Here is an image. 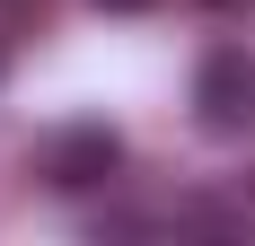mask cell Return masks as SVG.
Segmentation results:
<instances>
[{"mask_svg": "<svg viewBox=\"0 0 255 246\" xmlns=\"http://www.w3.org/2000/svg\"><path fill=\"white\" fill-rule=\"evenodd\" d=\"M194 123L211 141H247L255 132V53L247 44H211L194 71Z\"/></svg>", "mask_w": 255, "mask_h": 246, "instance_id": "1", "label": "cell"}, {"mask_svg": "<svg viewBox=\"0 0 255 246\" xmlns=\"http://www.w3.org/2000/svg\"><path fill=\"white\" fill-rule=\"evenodd\" d=\"M115 167H124V141H115L106 123H71V132L44 141V185L53 194H88V185H106Z\"/></svg>", "mask_w": 255, "mask_h": 246, "instance_id": "2", "label": "cell"}, {"mask_svg": "<svg viewBox=\"0 0 255 246\" xmlns=\"http://www.w3.org/2000/svg\"><path fill=\"white\" fill-rule=\"evenodd\" d=\"M185 220L211 229V238H255V176H229V185L194 194V202H185Z\"/></svg>", "mask_w": 255, "mask_h": 246, "instance_id": "3", "label": "cell"}, {"mask_svg": "<svg viewBox=\"0 0 255 246\" xmlns=\"http://www.w3.org/2000/svg\"><path fill=\"white\" fill-rule=\"evenodd\" d=\"M97 9H150V0H97Z\"/></svg>", "mask_w": 255, "mask_h": 246, "instance_id": "4", "label": "cell"}, {"mask_svg": "<svg viewBox=\"0 0 255 246\" xmlns=\"http://www.w3.org/2000/svg\"><path fill=\"white\" fill-rule=\"evenodd\" d=\"M211 9H255V0H211Z\"/></svg>", "mask_w": 255, "mask_h": 246, "instance_id": "5", "label": "cell"}, {"mask_svg": "<svg viewBox=\"0 0 255 246\" xmlns=\"http://www.w3.org/2000/svg\"><path fill=\"white\" fill-rule=\"evenodd\" d=\"M0 71H9V62H0Z\"/></svg>", "mask_w": 255, "mask_h": 246, "instance_id": "6", "label": "cell"}]
</instances>
